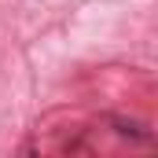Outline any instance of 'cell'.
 <instances>
[{
    "instance_id": "obj_1",
    "label": "cell",
    "mask_w": 158,
    "mask_h": 158,
    "mask_svg": "<svg viewBox=\"0 0 158 158\" xmlns=\"http://www.w3.org/2000/svg\"><path fill=\"white\" fill-rule=\"evenodd\" d=\"M110 125H114V132H118L121 140H136V143H151V129L143 125V121H125V118H110Z\"/></svg>"
}]
</instances>
